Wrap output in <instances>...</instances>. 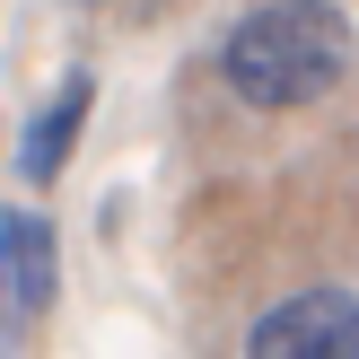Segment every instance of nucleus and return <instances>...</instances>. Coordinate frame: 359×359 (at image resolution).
I'll return each mask as SVG.
<instances>
[{"label": "nucleus", "instance_id": "2", "mask_svg": "<svg viewBox=\"0 0 359 359\" xmlns=\"http://www.w3.org/2000/svg\"><path fill=\"white\" fill-rule=\"evenodd\" d=\"M245 351L255 359H359V290H342V280L290 290L280 307H263L245 325Z\"/></svg>", "mask_w": 359, "mask_h": 359}, {"label": "nucleus", "instance_id": "4", "mask_svg": "<svg viewBox=\"0 0 359 359\" xmlns=\"http://www.w3.org/2000/svg\"><path fill=\"white\" fill-rule=\"evenodd\" d=\"M88 105H97V79L88 70H62V88L44 97V114L27 123V140H18V184H62V167H70V149H79V132H88Z\"/></svg>", "mask_w": 359, "mask_h": 359}, {"label": "nucleus", "instance_id": "1", "mask_svg": "<svg viewBox=\"0 0 359 359\" xmlns=\"http://www.w3.org/2000/svg\"><path fill=\"white\" fill-rule=\"evenodd\" d=\"M351 53H359V35H351L342 0H263L219 35V79L255 114H298V105L342 88Z\"/></svg>", "mask_w": 359, "mask_h": 359}, {"label": "nucleus", "instance_id": "3", "mask_svg": "<svg viewBox=\"0 0 359 359\" xmlns=\"http://www.w3.org/2000/svg\"><path fill=\"white\" fill-rule=\"evenodd\" d=\"M62 290V245L44 210H0V351L35 342Z\"/></svg>", "mask_w": 359, "mask_h": 359}]
</instances>
